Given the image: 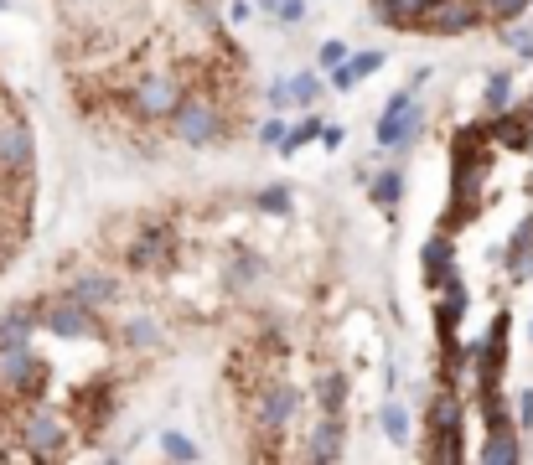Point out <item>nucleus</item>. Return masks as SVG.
Returning <instances> with one entry per match:
<instances>
[{
  "mask_svg": "<svg viewBox=\"0 0 533 465\" xmlns=\"http://www.w3.org/2000/svg\"><path fill=\"white\" fill-rule=\"evenodd\" d=\"M32 171H37V135L11 93H0V269H6L26 233H32Z\"/></svg>",
  "mask_w": 533,
  "mask_h": 465,
  "instance_id": "obj_1",
  "label": "nucleus"
},
{
  "mask_svg": "<svg viewBox=\"0 0 533 465\" xmlns=\"http://www.w3.org/2000/svg\"><path fill=\"white\" fill-rule=\"evenodd\" d=\"M37 305V331L57 336V341H104V321L94 305H83L73 290L63 295H47V300H32Z\"/></svg>",
  "mask_w": 533,
  "mask_h": 465,
  "instance_id": "obj_2",
  "label": "nucleus"
},
{
  "mask_svg": "<svg viewBox=\"0 0 533 465\" xmlns=\"http://www.w3.org/2000/svg\"><path fill=\"white\" fill-rule=\"evenodd\" d=\"M182 93H187V88H182V78H176L171 68H145V73L125 88V114H130L135 124H166Z\"/></svg>",
  "mask_w": 533,
  "mask_h": 465,
  "instance_id": "obj_3",
  "label": "nucleus"
},
{
  "mask_svg": "<svg viewBox=\"0 0 533 465\" xmlns=\"http://www.w3.org/2000/svg\"><path fill=\"white\" fill-rule=\"evenodd\" d=\"M171 135L182 140V145H192V150H202V145H213L223 130H228V119H223V104L213 99L207 88H192V93H182L176 99V109H171Z\"/></svg>",
  "mask_w": 533,
  "mask_h": 465,
  "instance_id": "obj_4",
  "label": "nucleus"
},
{
  "mask_svg": "<svg viewBox=\"0 0 533 465\" xmlns=\"http://www.w3.org/2000/svg\"><path fill=\"white\" fill-rule=\"evenodd\" d=\"M249 414H254V429H259V434H280L295 414H301V393H295L285 378H280V383L270 378V383H259V388L249 393Z\"/></svg>",
  "mask_w": 533,
  "mask_h": 465,
  "instance_id": "obj_5",
  "label": "nucleus"
},
{
  "mask_svg": "<svg viewBox=\"0 0 533 465\" xmlns=\"http://www.w3.org/2000/svg\"><path fill=\"white\" fill-rule=\"evenodd\" d=\"M420 130H425V109L414 104V93H409V88H399L394 99L383 104V119H378V145H383V150H404V145L420 140Z\"/></svg>",
  "mask_w": 533,
  "mask_h": 465,
  "instance_id": "obj_6",
  "label": "nucleus"
},
{
  "mask_svg": "<svg viewBox=\"0 0 533 465\" xmlns=\"http://www.w3.org/2000/svg\"><path fill=\"white\" fill-rule=\"evenodd\" d=\"M430 434H435V450L430 460H461V393L451 388H440L430 398Z\"/></svg>",
  "mask_w": 533,
  "mask_h": 465,
  "instance_id": "obj_7",
  "label": "nucleus"
},
{
  "mask_svg": "<svg viewBox=\"0 0 533 465\" xmlns=\"http://www.w3.org/2000/svg\"><path fill=\"white\" fill-rule=\"evenodd\" d=\"M125 264H130L135 274H166V269L176 264V233H171L166 223H145L140 238L130 243Z\"/></svg>",
  "mask_w": 533,
  "mask_h": 465,
  "instance_id": "obj_8",
  "label": "nucleus"
},
{
  "mask_svg": "<svg viewBox=\"0 0 533 465\" xmlns=\"http://www.w3.org/2000/svg\"><path fill=\"white\" fill-rule=\"evenodd\" d=\"M482 26V0H430V11L420 16L414 31H430V37H461V31Z\"/></svg>",
  "mask_w": 533,
  "mask_h": 465,
  "instance_id": "obj_9",
  "label": "nucleus"
},
{
  "mask_svg": "<svg viewBox=\"0 0 533 465\" xmlns=\"http://www.w3.org/2000/svg\"><path fill=\"white\" fill-rule=\"evenodd\" d=\"M477 460H487V465H518V460H523L518 424H513V419H492V424H487V440H482V450H477Z\"/></svg>",
  "mask_w": 533,
  "mask_h": 465,
  "instance_id": "obj_10",
  "label": "nucleus"
},
{
  "mask_svg": "<svg viewBox=\"0 0 533 465\" xmlns=\"http://www.w3.org/2000/svg\"><path fill=\"white\" fill-rule=\"evenodd\" d=\"M68 290L83 300V305H114V300H120V279H114V274H104V269H83V274H73L68 279Z\"/></svg>",
  "mask_w": 533,
  "mask_h": 465,
  "instance_id": "obj_11",
  "label": "nucleus"
},
{
  "mask_svg": "<svg viewBox=\"0 0 533 465\" xmlns=\"http://www.w3.org/2000/svg\"><path fill=\"white\" fill-rule=\"evenodd\" d=\"M306 460H342V414H321L316 419Z\"/></svg>",
  "mask_w": 533,
  "mask_h": 465,
  "instance_id": "obj_12",
  "label": "nucleus"
},
{
  "mask_svg": "<svg viewBox=\"0 0 533 465\" xmlns=\"http://www.w3.org/2000/svg\"><path fill=\"white\" fill-rule=\"evenodd\" d=\"M120 336H125V347H130V352H156L166 331H161V321H156V316H130Z\"/></svg>",
  "mask_w": 533,
  "mask_h": 465,
  "instance_id": "obj_13",
  "label": "nucleus"
},
{
  "mask_svg": "<svg viewBox=\"0 0 533 465\" xmlns=\"http://www.w3.org/2000/svg\"><path fill=\"white\" fill-rule=\"evenodd\" d=\"M316 403H321V414H342L347 409V372L327 367L316 378Z\"/></svg>",
  "mask_w": 533,
  "mask_h": 465,
  "instance_id": "obj_14",
  "label": "nucleus"
},
{
  "mask_svg": "<svg viewBox=\"0 0 533 465\" xmlns=\"http://www.w3.org/2000/svg\"><path fill=\"white\" fill-rule=\"evenodd\" d=\"M482 135H487V140H497V145H518V140L528 135V114L502 109V114H492V119L482 124Z\"/></svg>",
  "mask_w": 533,
  "mask_h": 465,
  "instance_id": "obj_15",
  "label": "nucleus"
},
{
  "mask_svg": "<svg viewBox=\"0 0 533 465\" xmlns=\"http://www.w3.org/2000/svg\"><path fill=\"white\" fill-rule=\"evenodd\" d=\"M446 274H451V238L435 233L425 243V279H430V285H446Z\"/></svg>",
  "mask_w": 533,
  "mask_h": 465,
  "instance_id": "obj_16",
  "label": "nucleus"
},
{
  "mask_svg": "<svg viewBox=\"0 0 533 465\" xmlns=\"http://www.w3.org/2000/svg\"><path fill=\"white\" fill-rule=\"evenodd\" d=\"M264 279V259L259 254H233V269H228V285L233 290H249Z\"/></svg>",
  "mask_w": 533,
  "mask_h": 465,
  "instance_id": "obj_17",
  "label": "nucleus"
},
{
  "mask_svg": "<svg viewBox=\"0 0 533 465\" xmlns=\"http://www.w3.org/2000/svg\"><path fill=\"white\" fill-rule=\"evenodd\" d=\"M373 202H378L383 212H394V207L404 202V171H383V176L373 181Z\"/></svg>",
  "mask_w": 533,
  "mask_h": 465,
  "instance_id": "obj_18",
  "label": "nucleus"
},
{
  "mask_svg": "<svg viewBox=\"0 0 533 465\" xmlns=\"http://www.w3.org/2000/svg\"><path fill=\"white\" fill-rule=\"evenodd\" d=\"M378 424H383V434H389V440H394V445H404V440H409V409H404V403H399V398H389V403H383V414H378Z\"/></svg>",
  "mask_w": 533,
  "mask_h": 465,
  "instance_id": "obj_19",
  "label": "nucleus"
},
{
  "mask_svg": "<svg viewBox=\"0 0 533 465\" xmlns=\"http://www.w3.org/2000/svg\"><path fill=\"white\" fill-rule=\"evenodd\" d=\"M161 450H166V460H176V465H192L197 460V440L187 429H166L161 434Z\"/></svg>",
  "mask_w": 533,
  "mask_h": 465,
  "instance_id": "obj_20",
  "label": "nucleus"
},
{
  "mask_svg": "<svg viewBox=\"0 0 533 465\" xmlns=\"http://www.w3.org/2000/svg\"><path fill=\"white\" fill-rule=\"evenodd\" d=\"M502 109H513V78L497 68V73L487 78V114H502Z\"/></svg>",
  "mask_w": 533,
  "mask_h": 465,
  "instance_id": "obj_21",
  "label": "nucleus"
},
{
  "mask_svg": "<svg viewBox=\"0 0 533 465\" xmlns=\"http://www.w3.org/2000/svg\"><path fill=\"white\" fill-rule=\"evenodd\" d=\"M533 6V0H482V21H513Z\"/></svg>",
  "mask_w": 533,
  "mask_h": 465,
  "instance_id": "obj_22",
  "label": "nucleus"
},
{
  "mask_svg": "<svg viewBox=\"0 0 533 465\" xmlns=\"http://www.w3.org/2000/svg\"><path fill=\"white\" fill-rule=\"evenodd\" d=\"M378 68H383V52H378V47H368V52H352V57H347V73H352V78H373Z\"/></svg>",
  "mask_w": 533,
  "mask_h": 465,
  "instance_id": "obj_23",
  "label": "nucleus"
},
{
  "mask_svg": "<svg viewBox=\"0 0 533 465\" xmlns=\"http://www.w3.org/2000/svg\"><path fill=\"white\" fill-rule=\"evenodd\" d=\"M254 202H259V212H280V217L290 212V192H285V186H264Z\"/></svg>",
  "mask_w": 533,
  "mask_h": 465,
  "instance_id": "obj_24",
  "label": "nucleus"
},
{
  "mask_svg": "<svg viewBox=\"0 0 533 465\" xmlns=\"http://www.w3.org/2000/svg\"><path fill=\"white\" fill-rule=\"evenodd\" d=\"M316 93H321L316 73H301V78H290V99H295V104H316Z\"/></svg>",
  "mask_w": 533,
  "mask_h": 465,
  "instance_id": "obj_25",
  "label": "nucleus"
},
{
  "mask_svg": "<svg viewBox=\"0 0 533 465\" xmlns=\"http://www.w3.org/2000/svg\"><path fill=\"white\" fill-rule=\"evenodd\" d=\"M316 62H321V68H342V62H347V42H321V52H316Z\"/></svg>",
  "mask_w": 533,
  "mask_h": 465,
  "instance_id": "obj_26",
  "label": "nucleus"
},
{
  "mask_svg": "<svg viewBox=\"0 0 533 465\" xmlns=\"http://www.w3.org/2000/svg\"><path fill=\"white\" fill-rule=\"evenodd\" d=\"M280 140H285V124H280V119H264V124H259V145L280 150Z\"/></svg>",
  "mask_w": 533,
  "mask_h": 465,
  "instance_id": "obj_27",
  "label": "nucleus"
},
{
  "mask_svg": "<svg viewBox=\"0 0 533 465\" xmlns=\"http://www.w3.org/2000/svg\"><path fill=\"white\" fill-rule=\"evenodd\" d=\"M275 16H280L285 26H295V21L306 16V0H275Z\"/></svg>",
  "mask_w": 533,
  "mask_h": 465,
  "instance_id": "obj_28",
  "label": "nucleus"
},
{
  "mask_svg": "<svg viewBox=\"0 0 533 465\" xmlns=\"http://www.w3.org/2000/svg\"><path fill=\"white\" fill-rule=\"evenodd\" d=\"M513 414H518V424H523V429H533V388H523V393H518Z\"/></svg>",
  "mask_w": 533,
  "mask_h": 465,
  "instance_id": "obj_29",
  "label": "nucleus"
},
{
  "mask_svg": "<svg viewBox=\"0 0 533 465\" xmlns=\"http://www.w3.org/2000/svg\"><path fill=\"white\" fill-rule=\"evenodd\" d=\"M270 109H290V83H285V78L270 88Z\"/></svg>",
  "mask_w": 533,
  "mask_h": 465,
  "instance_id": "obj_30",
  "label": "nucleus"
},
{
  "mask_svg": "<svg viewBox=\"0 0 533 465\" xmlns=\"http://www.w3.org/2000/svg\"><path fill=\"white\" fill-rule=\"evenodd\" d=\"M249 11H254L249 0H228V21H239V26H244V21H249Z\"/></svg>",
  "mask_w": 533,
  "mask_h": 465,
  "instance_id": "obj_31",
  "label": "nucleus"
},
{
  "mask_svg": "<svg viewBox=\"0 0 533 465\" xmlns=\"http://www.w3.org/2000/svg\"><path fill=\"white\" fill-rule=\"evenodd\" d=\"M352 83H358V78H352L347 68H332V88H352Z\"/></svg>",
  "mask_w": 533,
  "mask_h": 465,
  "instance_id": "obj_32",
  "label": "nucleus"
},
{
  "mask_svg": "<svg viewBox=\"0 0 533 465\" xmlns=\"http://www.w3.org/2000/svg\"><path fill=\"white\" fill-rule=\"evenodd\" d=\"M259 11H270V16H275V0H259Z\"/></svg>",
  "mask_w": 533,
  "mask_h": 465,
  "instance_id": "obj_33",
  "label": "nucleus"
},
{
  "mask_svg": "<svg viewBox=\"0 0 533 465\" xmlns=\"http://www.w3.org/2000/svg\"><path fill=\"white\" fill-rule=\"evenodd\" d=\"M528 336H533V326H528Z\"/></svg>",
  "mask_w": 533,
  "mask_h": 465,
  "instance_id": "obj_34",
  "label": "nucleus"
}]
</instances>
